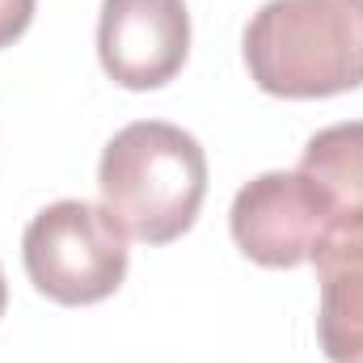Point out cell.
Segmentation results:
<instances>
[{"label":"cell","instance_id":"1","mask_svg":"<svg viewBox=\"0 0 363 363\" xmlns=\"http://www.w3.org/2000/svg\"><path fill=\"white\" fill-rule=\"evenodd\" d=\"M97 186L101 207L123 224V233L148 245H169L199 216L207 157L199 140L174 123H127L101 152Z\"/></svg>","mask_w":363,"mask_h":363},{"label":"cell","instance_id":"2","mask_svg":"<svg viewBox=\"0 0 363 363\" xmlns=\"http://www.w3.org/2000/svg\"><path fill=\"white\" fill-rule=\"evenodd\" d=\"M245 68L274 97L363 85V0H267L245 26Z\"/></svg>","mask_w":363,"mask_h":363},{"label":"cell","instance_id":"3","mask_svg":"<svg viewBox=\"0 0 363 363\" xmlns=\"http://www.w3.org/2000/svg\"><path fill=\"white\" fill-rule=\"evenodd\" d=\"M21 258L30 283L55 304H97L118 291L127 274L123 224L85 199H60L43 207L26 237Z\"/></svg>","mask_w":363,"mask_h":363},{"label":"cell","instance_id":"4","mask_svg":"<svg viewBox=\"0 0 363 363\" xmlns=\"http://www.w3.org/2000/svg\"><path fill=\"white\" fill-rule=\"evenodd\" d=\"M228 224H233V241L241 245L245 258H254L258 267L283 271V267L308 262L313 250L321 245V237L338 220L296 169L291 174L271 169L237 190Z\"/></svg>","mask_w":363,"mask_h":363},{"label":"cell","instance_id":"5","mask_svg":"<svg viewBox=\"0 0 363 363\" xmlns=\"http://www.w3.org/2000/svg\"><path fill=\"white\" fill-rule=\"evenodd\" d=\"M190 51L186 0H101L97 55L123 89H157L174 81Z\"/></svg>","mask_w":363,"mask_h":363},{"label":"cell","instance_id":"6","mask_svg":"<svg viewBox=\"0 0 363 363\" xmlns=\"http://www.w3.org/2000/svg\"><path fill=\"white\" fill-rule=\"evenodd\" d=\"M321 283L317 338L330 363H363V211L338 220L308 258Z\"/></svg>","mask_w":363,"mask_h":363},{"label":"cell","instance_id":"7","mask_svg":"<svg viewBox=\"0 0 363 363\" xmlns=\"http://www.w3.org/2000/svg\"><path fill=\"white\" fill-rule=\"evenodd\" d=\"M296 174L317 190V199L334 211V220L363 211V118L317 131L304 144Z\"/></svg>","mask_w":363,"mask_h":363},{"label":"cell","instance_id":"8","mask_svg":"<svg viewBox=\"0 0 363 363\" xmlns=\"http://www.w3.org/2000/svg\"><path fill=\"white\" fill-rule=\"evenodd\" d=\"M30 17H34V0H0V47L21 38Z\"/></svg>","mask_w":363,"mask_h":363},{"label":"cell","instance_id":"9","mask_svg":"<svg viewBox=\"0 0 363 363\" xmlns=\"http://www.w3.org/2000/svg\"><path fill=\"white\" fill-rule=\"evenodd\" d=\"M4 304H9V287H4V274H0V317H4Z\"/></svg>","mask_w":363,"mask_h":363}]
</instances>
